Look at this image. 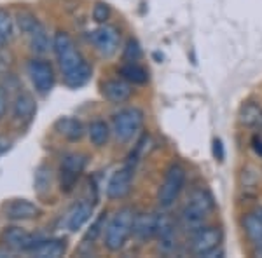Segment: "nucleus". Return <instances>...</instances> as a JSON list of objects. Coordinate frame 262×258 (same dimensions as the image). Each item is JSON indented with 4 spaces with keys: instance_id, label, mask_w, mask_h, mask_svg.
<instances>
[{
    "instance_id": "obj_1",
    "label": "nucleus",
    "mask_w": 262,
    "mask_h": 258,
    "mask_svg": "<svg viewBox=\"0 0 262 258\" xmlns=\"http://www.w3.org/2000/svg\"><path fill=\"white\" fill-rule=\"evenodd\" d=\"M53 49L63 72V80L72 89L86 86L91 79V66L82 58L74 40L67 32H56L53 37Z\"/></svg>"
},
{
    "instance_id": "obj_2",
    "label": "nucleus",
    "mask_w": 262,
    "mask_h": 258,
    "mask_svg": "<svg viewBox=\"0 0 262 258\" xmlns=\"http://www.w3.org/2000/svg\"><path fill=\"white\" fill-rule=\"evenodd\" d=\"M213 208H215V202L208 190H205V189L192 190L187 202H185L184 208H182V213H180L182 223H184V227L189 228V230H192V232L198 230L200 227L205 225L206 218L212 215Z\"/></svg>"
},
{
    "instance_id": "obj_3",
    "label": "nucleus",
    "mask_w": 262,
    "mask_h": 258,
    "mask_svg": "<svg viewBox=\"0 0 262 258\" xmlns=\"http://www.w3.org/2000/svg\"><path fill=\"white\" fill-rule=\"evenodd\" d=\"M135 217L137 215L133 213L131 208H122L111 218L108 225L105 227V234H103V244L108 251L116 253L124 248L129 236L133 234Z\"/></svg>"
},
{
    "instance_id": "obj_4",
    "label": "nucleus",
    "mask_w": 262,
    "mask_h": 258,
    "mask_svg": "<svg viewBox=\"0 0 262 258\" xmlns=\"http://www.w3.org/2000/svg\"><path fill=\"white\" fill-rule=\"evenodd\" d=\"M185 180H187V171H185V168L182 164L173 162L166 169L164 178L158 190V204L163 209H170L175 204L185 187Z\"/></svg>"
},
{
    "instance_id": "obj_5",
    "label": "nucleus",
    "mask_w": 262,
    "mask_h": 258,
    "mask_svg": "<svg viewBox=\"0 0 262 258\" xmlns=\"http://www.w3.org/2000/svg\"><path fill=\"white\" fill-rule=\"evenodd\" d=\"M143 126V112L137 107L122 108L114 115L112 119V131L119 142L126 143L131 142Z\"/></svg>"
},
{
    "instance_id": "obj_6",
    "label": "nucleus",
    "mask_w": 262,
    "mask_h": 258,
    "mask_svg": "<svg viewBox=\"0 0 262 258\" xmlns=\"http://www.w3.org/2000/svg\"><path fill=\"white\" fill-rule=\"evenodd\" d=\"M222 244V230L219 227H206L203 225L198 230L192 232L189 241V249L192 255L210 258L215 249H219Z\"/></svg>"
},
{
    "instance_id": "obj_7",
    "label": "nucleus",
    "mask_w": 262,
    "mask_h": 258,
    "mask_svg": "<svg viewBox=\"0 0 262 258\" xmlns=\"http://www.w3.org/2000/svg\"><path fill=\"white\" fill-rule=\"evenodd\" d=\"M19 28L25 35L28 37V42H30V48L33 53H46L49 49L51 42H49V35L46 32V28L37 21L35 16H32L30 12H21L18 18Z\"/></svg>"
},
{
    "instance_id": "obj_8",
    "label": "nucleus",
    "mask_w": 262,
    "mask_h": 258,
    "mask_svg": "<svg viewBox=\"0 0 262 258\" xmlns=\"http://www.w3.org/2000/svg\"><path fill=\"white\" fill-rule=\"evenodd\" d=\"M88 164V157L84 154H67L60 164V187L63 192H72L81 178L84 168Z\"/></svg>"
},
{
    "instance_id": "obj_9",
    "label": "nucleus",
    "mask_w": 262,
    "mask_h": 258,
    "mask_svg": "<svg viewBox=\"0 0 262 258\" xmlns=\"http://www.w3.org/2000/svg\"><path fill=\"white\" fill-rule=\"evenodd\" d=\"M28 75H30L32 84L40 95H48L54 87V82H56L53 65L46 60H40V58L30 60V63H28Z\"/></svg>"
},
{
    "instance_id": "obj_10",
    "label": "nucleus",
    "mask_w": 262,
    "mask_h": 258,
    "mask_svg": "<svg viewBox=\"0 0 262 258\" xmlns=\"http://www.w3.org/2000/svg\"><path fill=\"white\" fill-rule=\"evenodd\" d=\"M119 40H121L119 32H117L116 27H111V25H101V27L91 32L93 45H95V49L103 58H111L117 53Z\"/></svg>"
},
{
    "instance_id": "obj_11",
    "label": "nucleus",
    "mask_w": 262,
    "mask_h": 258,
    "mask_svg": "<svg viewBox=\"0 0 262 258\" xmlns=\"http://www.w3.org/2000/svg\"><path fill=\"white\" fill-rule=\"evenodd\" d=\"M133 176H135V164L126 162V166L117 169L112 175V178L108 180L107 185V196L108 199H122L129 194L131 185H133Z\"/></svg>"
},
{
    "instance_id": "obj_12",
    "label": "nucleus",
    "mask_w": 262,
    "mask_h": 258,
    "mask_svg": "<svg viewBox=\"0 0 262 258\" xmlns=\"http://www.w3.org/2000/svg\"><path fill=\"white\" fill-rule=\"evenodd\" d=\"M2 241L12 249H19V251H33L42 243L40 236L30 234V232L23 230L19 227H9L4 230Z\"/></svg>"
},
{
    "instance_id": "obj_13",
    "label": "nucleus",
    "mask_w": 262,
    "mask_h": 258,
    "mask_svg": "<svg viewBox=\"0 0 262 258\" xmlns=\"http://www.w3.org/2000/svg\"><path fill=\"white\" fill-rule=\"evenodd\" d=\"M4 213L9 220H32L37 218L42 213L40 208L33 202L27 201V199H14V201L7 202L6 208H4Z\"/></svg>"
},
{
    "instance_id": "obj_14",
    "label": "nucleus",
    "mask_w": 262,
    "mask_h": 258,
    "mask_svg": "<svg viewBox=\"0 0 262 258\" xmlns=\"http://www.w3.org/2000/svg\"><path fill=\"white\" fill-rule=\"evenodd\" d=\"M131 84L124 79H111L101 84V95L111 103H124L131 98Z\"/></svg>"
},
{
    "instance_id": "obj_15",
    "label": "nucleus",
    "mask_w": 262,
    "mask_h": 258,
    "mask_svg": "<svg viewBox=\"0 0 262 258\" xmlns=\"http://www.w3.org/2000/svg\"><path fill=\"white\" fill-rule=\"evenodd\" d=\"M239 124L248 129H255L262 133V105L257 101H247L242 105L238 113Z\"/></svg>"
},
{
    "instance_id": "obj_16",
    "label": "nucleus",
    "mask_w": 262,
    "mask_h": 258,
    "mask_svg": "<svg viewBox=\"0 0 262 258\" xmlns=\"http://www.w3.org/2000/svg\"><path fill=\"white\" fill-rule=\"evenodd\" d=\"M158 225H159L158 215H137L135 217L133 234L137 236L138 241L145 243V241H149L150 238H154L158 234Z\"/></svg>"
},
{
    "instance_id": "obj_17",
    "label": "nucleus",
    "mask_w": 262,
    "mask_h": 258,
    "mask_svg": "<svg viewBox=\"0 0 262 258\" xmlns=\"http://www.w3.org/2000/svg\"><path fill=\"white\" fill-rule=\"evenodd\" d=\"M242 223L248 241L255 248V255H259L262 251V220L255 213H248L243 217Z\"/></svg>"
},
{
    "instance_id": "obj_18",
    "label": "nucleus",
    "mask_w": 262,
    "mask_h": 258,
    "mask_svg": "<svg viewBox=\"0 0 262 258\" xmlns=\"http://www.w3.org/2000/svg\"><path fill=\"white\" fill-rule=\"evenodd\" d=\"M54 129L58 131V134H61L63 138L70 139V142H77L84 134V124L75 117H61V119H58L54 122Z\"/></svg>"
},
{
    "instance_id": "obj_19",
    "label": "nucleus",
    "mask_w": 262,
    "mask_h": 258,
    "mask_svg": "<svg viewBox=\"0 0 262 258\" xmlns=\"http://www.w3.org/2000/svg\"><path fill=\"white\" fill-rule=\"evenodd\" d=\"M65 251H67L65 239H44L32 253L40 258H58L65 255Z\"/></svg>"
},
{
    "instance_id": "obj_20",
    "label": "nucleus",
    "mask_w": 262,
    "mask_h": 258,
    "mask_svg": "<svg viewBox=\"0 0 262 258\" xmlns=\"http://www.w3.org/2000/svg\"><path fill=\"white\" fill-rule=\"evenodd\" d=\"M119 75L124 80H128L129 84H135V86H142L149 80V72L138 65L137 61H126L119 68Z\"/></svg>"
},
{
    "instance_id": "obj_21",
    "label": "nucleus",
    "mask_w": 262,
    "mask_h": 258,
    "mask_svg": "<svg viewBox=\"0 0 262 258\" xmlns=\"http://www.w3.org/2000/svg\"><path fill=\"white\" fill-rule=\"evenodd\" d=\"M91 215H93V204H90V202H86V201L79 202V204L70 211L67 225H69L72 232H77L79 228H82L84 223L91 218Z\"/></svg>"
},
{
    "instance_id": "obj_22",
    "label": "nucleus",
    "mask_w": 262,
    "mask_h": 258,
    "mask_svg": "<svg viewBox=\"0 0 262 258\" xmlns=\"http://www.w3.org/2000/svg\"><path fill=\"white\" fill-rule=\"evenodd\" d=\"M14 117L19 121H30L35 113V101L30 95L27 92H21L18 98L14 100Z\"/></svg>"
},
{
    "instance_id": "obj_23",
    "label": "nucleus",
    "mask_w": 262,
    "mask_h": 258,
    "mask_svg": "<svg viewBox=\"0 0 262 258\" xmlns=\"http://www.w3.org/2000/svg\"><path fill=\"white\" fill-rule=\"evenodd\" d=\"M88 136H90V142L95 147H103L108 142V136H111V129H108L107 122L105 121L91 122L90 128H88Z\"/></svg>"
},
{
    "instance_id": "obj_24",
    "label": "nucleus",
    "mask_w": 262,
    "mask_h": 258,
    "mask_svg": "<svg viewBox=\"0 0 262 258\" xmlns=\"http://www.w3.org/2000/svg\"><path fill=\"white\" fill-rule=\"evenodd\" d=\"M12 28H14V23H12L11 14L6 9H0V42L11 40Z\"/></svg>"
},
{
    "instance_id": "obj_25",
    "label": "nucleus",
    "mask_w": 262,
    "mask_h": 258,
    "mask_svg": "<svg viewBox=\"0 0 262 258\" xmlns=\"http://www.w3.org/2000/svg\"><path fill=\"white\" fill-rule=\"evenodd\" d=\"M49 187H51V169L46 166H40L35 173V189L42 194Z\"/></svg>"
},
{
    "instance_id": "obj_26",
    "label": "nucleus",
    "mask_w": 262,
    "mask_h": 258,
    "mask_svg": "<svg viewBox=\"0 0 262 258\" xmlns=\"http://www.w3.org/2000/svg\"><path fill=\"white\" fill-rule=\"evenodd\" d=\"M142 58V48L135 39H129L124 48V61H138Z\"/></svg>"
},
{
    "instance_id": "obj_27",
    "label": "nucleus",
    "mask_w": 262,
    "mask_h": 258,
    "mask_svg": "<svg viewBox=\"0 0 262 258\" xmlns=\"http://www.w3.org/2000/svg\"><path fill=\"white\" fill-rule=\"evenodd\" d=\"M108 16H111V7H108V4L98 2L93 7V19H95L96 23H105V21L108 19Z\"/></svg>"
},
{
    "instance_id": "obj_28",
    "label": "nucleus",
    "mask_w": 262,
    "mask_h": 258,
    "mask_svg": "<svg viewBox=\"0 0 262 258\" xmlns=\"http://www.w3.org/2000/svg\"><path fill=\"white\" fill-rule=\"evenodd\" d=\"M103 220H105L103 217H100L95 223H93V227L90 228V232L86 234V241H91V243H93V241L98 238V234L101 232V225H103ZM86 241H84V243H86Z\"/></svg>"
},
{
    "instance_id": "obj_29",
    "label": "nucleus",
    "mask_w": 262,
    "mask_h": 258,
    "mask_svg": "<svg viewBox=\"0 0 262 258\" xmlns=\"http://www.w3.org/2000/svg\"><path fill=\"white\" fill-rule=\"evenodd\" d=\"M213 155H215V159L224 160V147H222L221 139H213Z\"/></svg>"
},
{
    "instance_id": "obj_30",
    "label": "nucleus",
    "mask_w": 262,
    "mask_h": 258,
    "mask_svg": "<svg viewBox=\"0 0 262 258\" xmlns=\"http://www.w3.org/2000/svg\"><path fill=\"white\" fill-rule=\"evenodd\" d=\"M252 149L257 155H259V157H262V139L259 136L252 138Z\"/></svg>"
},
{
    "instance_id": "obj_31",
    "label": "nucleus",
    "mask_w": 262,
    "mask_h": 258,
    "mask_svg": "<svg viewBox=\"0 0 262 258\" xmlns=\"http://www.w3.org/2000/svg\"><path fill=\"white\" fill-rule=\"evenodd\" d=\"M6 107H7V96L4 89H0V119L4 117V113H6Z\"/></svg>"
},
{
    "instance_id": "obj_32",
    "label": "nucleus",
    "mask_w": 262,
    "mask_h": 258,
    "mask_svg": "<svg viewBox=\"0 0 262 258\" xmlns=\"http://www.w3.org/2000/svg\"><path fill=\"white\" fill-rule=\"evenodd\" d=\"M255 215L262 220V208H257V209H255Z\"/></svg>"
},
{
    "instance_id": "obj_33",
    "label": "nucleus",
    "mask_w": 262,
    "mask_h": 258,
    "mask_svg": "<svg viewBox=\"0 0 262 258\" xmlns=\"http://www.w3.org/2000/svg\"><path fill=\"white\" fill-rule=\"evenodd\" d=\"M259 255H260V256H262V251H260V253H259Z\"/></svg>"
}]
</instances>
